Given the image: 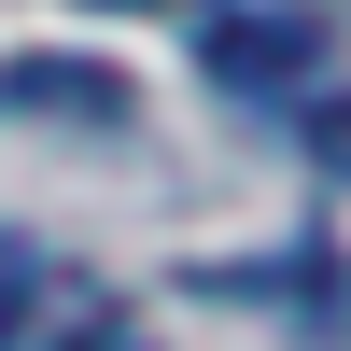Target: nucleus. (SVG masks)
I'll use <instances>...</instances> for the list:
<instances>
[{
	"label": "nucleus",
	"mask_w": 351,
	"mask_h": 351,
	"mask_svg": "<svg viewBox=\"0 0 351 351\" xmlns=\"http://www.w3.org/2000/svg\"><path fill=\"white\" fill-rule=\"evenodd\" d=\"M0 112H112L99 71H0Z\"/></svg>",
	"instance_id": "nucleus-2"
},
{
	"label": "nucleus",
	"mask_w": 351,
	"mask_h": 351,
	"mask_svg": "<svg viewBox=\"0 0 351 351\" xmlns=\"http://www.w3.org/2000/svg\"><path fill=\"white\" fill-rule=\"evenodd\" d=\"M112 14H141V0H112Z\"/></svg>",
	"instance_id": "nucleus-5"
},
{
	"label": "nucleus",
	"mask_w": 351,
	"mask_h": 351,
	"mask_svg": "<svg viewBox=\"0 0 351 351\" xmlns=\"http://www.w3.org/2000/svg\"><path fill=\"white\" fill-rule=\"evenodd\" d=\"M211 71H225V84H267V99H295V84L324 71V28H309V14H225V28H211Z\"/></svg>",
	"instance_id": "nucleus-1"
},
{
	"label": "nucleus",
	"mask_w": 351,
	"mask_h": 351,
	"mask_svg": "<svg viewBox=\"0 0 351 351\" xmlns=\"http://www.w3.org/2000/svg\"><path fill=\"white\" fill-rule=\"evenodd\" d=\"M324 141H337V169H351V99H337V112H324Z\"/></svg>",
	"instance_id": "nucleus-4"
},
{
	"label": "nucleus",
	"mask_w": 351,
	"mask_h": 351,
	"mask_svg": "<svg viewBox=\"0 0 351 351\" xmlns=\"http://www.w3.org/2000/svg\"><path fill=\"white\" fill-rule=\"evenodd\" d=\"M28 295H43V267H28V253H0V337L28 324Z\"/></svg>",
	"instance_id": "nucleus-3"
}]
</instances>
